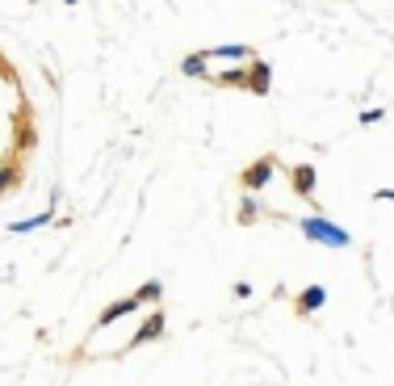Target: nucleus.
<instances>
[{
    "label": "nucleus",
    "mask_w": 394,
    "mask_h": 386,
    "mask_svg": "<svg viewBox=\"0 0 394 386\" xmlns=\"http://www.w3.org/2000/svg\"><path fill=\"white\" fill-rule=\"evenodd\" d=\"M307 235H315V240H332V244H344V235L332 231V227H323V223H307Z\"/></svg>",
    "instance_id": "1"
},
{
    "label": "nucleus",
    "mask_w": 394,
    "mask_h": 386,
    "mask_svg": "<svg viewBox=\"0 0 394 386\" xmlns=\"http://www.w3.org/2000/svg\"><path fill=\"white\" fill-rule=\"evenodd\" d=\"M17 181H21V172H17L13 164H4V168H0V193H4L8 185H17Z\"/></svg>",
    "instance_id": "2"
},
{
    "label": "nucleus",
    "mask_w": 394,
    "mask_h": 386,
    "mask_svg": "<svg viewBox=\"0 0 394 386\" xmlns=\"http://www.w3.org/2000/svg\"><path fill=\"white\" fill-rule=\"evenodd\" d=\"M319 303H323V290H311V294H307V298H302V307H307V311H315V307H319Z\"/></svg>",
    "instance_id": "3"
}]
</instances>
